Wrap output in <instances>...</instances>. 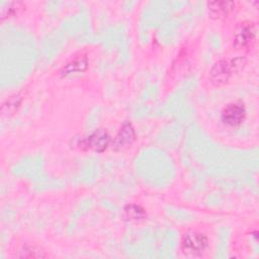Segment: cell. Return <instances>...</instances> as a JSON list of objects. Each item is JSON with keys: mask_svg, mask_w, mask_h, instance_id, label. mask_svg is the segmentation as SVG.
Instances as JSON below:
<instances>
[{"mask_svg": "<svg viewBox=\"0 0 259 259\" xmlns=\"http://www.w3.org/2000/svg\"><path fill=\"white\" fill-rule=\"evenodd\" d=\"M247 60L244 56H239L231 60H220L215 62L208 72V81L217 86L226 85L232 78V76L243 70Z\"/></svg>", "mask_w": 259, "mask_h": 259, "instance_id": "cell-1", "label": "cell"}, {"mask_svg": "<svg viewBox=\"0 0 259 259\" xmlns=\"http://www.w3.org/2000/svg\"><path fill=\"white\" fill-rule=\"evenodd\" d=\"M208 246V238L205 234L196 231L188 230L181 238L180 248L186 255L197 256L202 254Z\"/></svg>", "mask_w": 259, "mask_h": 259, "instance_id": "cell-2", "label": "cell"}, {"mask_svg": "<svg viewBox=\"0 0 259 259\" xmlns=\"http://www.w3.org/2000/svg\"><path fill=\"white\" fill-rule=\"evenodd\" d=\"M247 110L242 100H234L224 106L221 111V121L228 127H238L246 119Z\"/></svg>", "mask_w": 259, "mask_h": 259, "instance_id": "cell-3", "label": "cell"}, {"mask_svg": "<svg viewBox=\"0 0 259 259\" xmlns=\"http://www.w3.org/2000/svg\"><path fill=\"white\" fill-rule=\"evenodd\" d=\"M136 141V131L130 120H125L117 131L115 137L111 142L113 151L118 152L130 148Z\"/></svg>", "mask_w": 259, "mask_h": 259, "instance_id": "cell-4", "label": "cell"}, {"mask_svg": "<svg viewBox=\"0 0 259 259\" xmlns=\"http://www.w3.org/2000/svg\"><path fill=\"white\" fill-rule=\"evenodd\" d=\"M256 39V29L254 24L250 22L241 23L233 37V47L236 50H244L250 48Z\"/></svg>", "mask_w": 259, "mask_h": 259, "instance_id": "cell-5", "label": "cell"}, {"mask_svg": "<svg viewBox=\"0 0 259 259\" xmlns=\"http://www.w3.org/2000/svg\"><path fill=\"white\" fill-rule=\"evenodd\" d=\"M109 143L110 137L106 130L97 128L82 141L81 146L96 153H102L109 146Z\"/></svg>", "mask_w": 259, "mask_h": 259, "instance_id": "cell-6", "label": "cell"}, {"mask_svg": "<svg viewBox=\"0 0 259 259\" xmlns=\"http://www.w3.org/2000/svg\"><path fill=\"white\" fill-rule=\"evenodd\" d=\"M237 3L234 1H211L207 3L209 14L215 18H224L234 12Z\"/></svg>", "mask_w": 259, "mask_h": 259, "instance_id": "cell-7", "label": "cell"}, {"mask_svg": "<svg viewBox=\"0 0 259 259\" xmlns=\"http://www.w3.org/2000/svg\"><path fill=\"white\" fill-rule=\"evenodd\" d=\"M88 67V61L85 56H79L68 62L61 70L62 76H69L72 74L82 73Z\"/></svg>", "mask_w": 259, "mask_h": 259, "instance_id": "cell-8", "label": "cell"}, {"mask_svg": "<svg viewBox=\"0 0 259 259\" xmlns=\"http://www.w3.org/2000/svg\"><path fill=\"white\" fill-rule=\"evenodd\" d=\"M122 217L127 222H140L146 218L145 209L135 203H128L123 207Z\"/></svg>", "mask_w": 259, "mask_h": 259, "instance_id": "cell-9", "label": "cell"}, {"mask_svg": "<svg viewBox=\"0 0 259 259\" xmlns=\"http://www.w3.org/2000/svg\"><path fill=\"white\" fill-rule=\"evenodd\" d=\"M22 101V97L19 93L13 94L11 96H9L2 104L1 106V112L3 115H7L10 116L12 114H14L17 109L20 107Z\"/></svg>", "mask_w": 259, "mask_h": 259, "instance_id": "cell-10", "label": "cell"}, {"mask_svg": "<svg viewBox=\"0 0 259 259\" xmlns=\"http://www.w3.org/2000/svg\"><path fill=\"white\" fill-rule=\"evenodd\" d=\"M22 8H23V3L22 2L13 1V2L4 3L2 8H1V11H0L1 20H4L5 18H9V17L17 15V13Z\"/></svg>", "mask_w": 259, "mask_h": 259, "instance_id": "cell-11", "label": "cell"}, {"mask_svg": "<svg viewBox=\"0 0 259 259\" xmlns=\"http://www.w3.org/2000/svg\"><path fill=\"white\" fill-rule=\"evenodd\" d=\"M20 257H27V258H39V257H46L47 255L41 251L40 249L34 247V246H24L21 249Z\"/></svg>", "mask_w": 259, "mask_h": 259, "instance_id": "cell-12", "label": "cell"}]
</instances>
